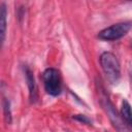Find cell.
I'll return each mask as SVG.
<instances>
[{
	"label": "cell",
	"instance_id": "9",
	"mask_svg": "<svg viewBox=\"0 0 132 132\" xmlns=\"http://www.w3.org/2000/svg\"><path fill=\"white\" fill-rule=\"evenodd\" d=\"M73 119L84 123V124H88V125H91L92 124V121L85 114H76V116H73Z\"/></svg>",
	"mask_w": 132,
	"mask_h": 132
},
{
	"label": "cell",
	"instance_id": "10",
	"mask_svg": "<svg viewBox=\"0 0 132 132\" xmlns=\"http://www.w3.org/2000/svg\"><path fill=\"white\" fill-rule=\"evenodd\" d=\"M130 76H131V79H132V69L130 70Z\"/></svg>",
	"mask_w": 132,
	"mask_h": 132
},
{
	"label": "cell",
	"instance_id": "3",
	"mask_svg": "<svg viewBox=\"0 0 132 132\" xmlns=\"http://www.w3.org/2000/svg\"><path fill=\"white\" fill-rule=\"evenodd\" d=\"M44 89L47 94L58 96L62 92V80L60 71L56 68H47L42 73Z\"/></svg>",
	"mask_w": 132,
	"mask_h": 132
},
{
	"label": "cell",
	"instance_id": "4",
	"mask_svg": "<svg viewBox=\"0 0 132 132\" xmlns=\"http://www.w3.org/2000/svg\"><path fill=\"white\" fill-rule=\"evenodd\" d=\"M131 23L128 22H122V23H117L113 24L103 30H101L98 33V38L102 40H107V41H113L122 38L125 36L129 30L131 29Z\"/></svg>",
	"mask_w": 132,
	"mask_h": 132
},
{
	"label": "cell",
	"instance_id": "6",
	"mask_svg": "<svg viewBox=\"0 0 132 132\" xmlns=\"http://www.w3.org/2000/svg\"><path fill=\"white\" fill-rule=\"evenodd\" d=\"M121 116H122L124 122L129 127H132V107H131L130 103L127 100H123L122 101Z\"/></svg>",
	"mask_w": 132,
	"mask_h": 132
},
{
	"label": "cell",
	"instance_id": "1",
	"mask_svg": "<svg viewBox=\"0 0 132 132\" xmlns=\"http://www.w3.org/2000/svg\"><path fill=\"white\" fill-rule=\"evenodd\" d=\"M99 61L107 80L112 85L117 84L121 77V66L117 57L110 52H104L101 54Z\"/></svg>",
	"mask_w": 132,
	"mask_h": 132
},
{
	"label": "cell",
	"instance_id": "7",
	"mask_svg": "<svg viewBox=\"0 0 132 132\" xmlns=\"http://www.w3.org/2000/svg\"><path fill=\"white\" fill-rule=\"evenodd\" d=\"M0 27H1V42L3 43L5 40V33H6V15H7V10H6V5L4 2L1 3L0 5Z\"/></svg>",
	"mask_w": 132,
	"mask_h": 132
},
{
	"label": "cell",
	"instance_id": "8",
	"mask_svg": "<svg viewBox=\"0 0 132 132\" xmlns=\"http://www.w3.org/2000/svg\"><path fill=\"white\" fill-rule=\"evenodd\" d=\"M2 105H3V113H4L5 122L7 124H10L11 121H12V118H11V110H10V102H9V100L4 98Z\"/></svg>",
	"mask_w": 132,
	"mask_h": 132
},
{
	"label": "cell",
	"instance_id": "5",
	"mask_svg": "<svg viewBox=\"0 0 132 132\" xmlns=\"http://www.w3.org/2000/svg\"><path fill=\"white\" fill-rule=\"evenodd\" d=\"M24 72L26 76V81L28 85L29 89V96H30V101L32 103H35L38 100V91H37V85L35 82V78L33 75V72L28 66L24 67Z\"/></svg>",
	"mask_w": 132,
	"mask_h": 132
},
{
	"label": "cell",
	"instance_id": "2",
	"mask_svg": "<svg viewBox=\"0 0 132 132\" xmlns=\"http://www.w3.org/2000/svg\"><path fill=\"white\" fill-rule=\"evenodd\" d=\"M100 104L102 105L104 111L106 112V114H107L111 125L113 126V128L118 132H130V130L128 128V125L124 122L122 116L118 112V110L116 109L114 105L112 104V102L109 100L108 96L104 92H101Z\"/></svg>",
	"mask_w": 132,
	"mask_h": 132
}]
</instances>
